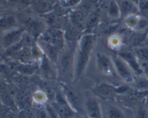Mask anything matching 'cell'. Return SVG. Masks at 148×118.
I'll return each mask as SVG.
<instances>
[{"instance_id":"1","label":"cell","mask_w":148,"mask_h":118,"mask_svg":"<svg viewBox=\"0 0 148 118\" xmlns=\"http://www.w3.org/2000/svg\"><path fill=\"white\" fill-rule=\"evenodd\" d=\"M98 40V36L95 33H85L77 43L74 66L75 80L79 79L86 71L97 47Z\"/></svg>"},{"instance_id":"2","label":"cell","mask_w":148,"mask_h":118,"mask_svg":"<svg viewBox=\"0 0 148 118\" xmlns=\"http://www.w3.org/2000/svg\"><path fill=\"white\" fill-rule=\"evenodd\" d=\"M36 42L44 55L56 65L59 55L66 43L63 29L54 28H48Z\"/></svg>"},{"instance_id":"3","label":"cell","mask_w":148,"mask_h":118,"mask_svg":"<svg viewBox=\"0 0 148 118\" xmlns=\"http://www.w3.org/2000/svg\"><path fill=\"white\" fill-rule=\"evenodd\" d=\"M17 17L20 26H23L25 31L31 35L36 41L49 28L43 17L33 11L29 14L17 15Z\"/></svg>"},{"instance_id":"4","label":"cell","mask_w":148,"mask_h":118,"mask_svg":"<svg viewBox=\"0 0 148 118\" xmlns=\"http://www.w3.org/2000/svg\"><path fill=\"white\" fill-rule=\"evenodd\" d=\"M77 43H68L59 55L56 62L58 74L62 76H71L74 79V66H75V55Z\"/></svg>"},{"instance_id":"5","label":"cell","mask_w":148,"mask_h":118,"mask_svg":"<svg viewBox=\"0 0 148 118\" xmlns=\"http://www.w3.org/2000/svg\"><path fill=\"white\" fill-rule=\"evenodd\" d=\"M94 56L95 67L100 74L106 78H119L116 70L113 55L105 51L103 52L101 50H97L94 52Z\"/></svg>"},{"instance_id":"6","label":"cell","mask_w":148,"mask_h":118,"mask_svg":"<svg viewBox=\"0 0 148 118\" xmlns=\"http://www.w3.org/2000/svg\"><path fill=\"white\" fill-rule=\"evenodd\" d=\"M113 59L115 65L116 70L120 79L125 83L131 86L134 82L136 76L134 72L129 66L128 64L117 54L113 55Z\"/></svg>"},{"instance_id":"7","label":"cell","mask_w":148,"mask_h":118,"mask_svg":"<svg viewBox=\"0 0 148 118\" xmlns=\"http://www.w3.org/2000/svg\"><path fill=\"white\" fill-rule=\"evenodd\" d=\"M25 30L23 26H20L17 28L7 30L1 33V47L4 51L11 46L17 44L23 39Z\"/></svg>"},{"instance_id":"8","label":"cell","mask_w":148,"mask_h":118,"mask_svg":"<svg viewBox=\"0 0 148 118\" xmlns=\"http://www.w3.org/2000/svg\"><path fill=\"white\" fill-rule=\"evenodd\" d=\"M92 94L104 101H111L119 96L117 86L106 82L100 83L92 89Z\"/></svg>"},{"instance_id":"9","label":"cell","mask_w":148,"mask_h":118,"mask_svg":"<svg viewBox=\"0 0 148 118\" xmlns=\"http://www.w3.org/2000/svg\"><path fill=\"white\" fill-rule=\"evenodd\" d=\"M116 54L128 64L129 66L131 68V69L132 70L136 75L144 74L140 62L132 48L129 47L126 45Z\"/></svg>"},{"instance_id":"10","label":"cell","mask_w":148,"mask_h":118,"mask_svg":"<svg viewBox=\"0 0 148 118\" xmlns=\"http://www.w3.org/2000/svg\"><path fill=\"white\" fill-rule=\"evenodd\" d=\"M99 100L93 94L85 99L83 107L88 118H103L101 103Z\"/></svg>"},{"instance_id":"11","label":"cell","mask_w":148,"mask_h":118,"mask_svg":"<svg viewBox=\"0 0 148 118\" xmlns=\"http://www.w3.org/2000/svg\"><path fill=\"white\" fill-rule=\"evenodd\" d=\"M99 7L110 20L121 19L120 9L116 0H101Z\"/></svg>"},{"instance_id":"12","label":"cell","mask_w":148,"mask_h":118,"mask_svg":"<svg viewBox=\"0 0 148 118\" xmlns=\"http://www.w3.org/2000/svg\"><path fill=\"white\" fill-rule=\"evenodd\" d=\"M120 9L121 19H124L132 14H138L140 10L138 2L134 0H117Z\"/></svg>"},{"instance_id":"13","label":"cell","mask_w":148,"mask_h":118,"mask_svg":"<svg viewBox=\"0 0 148 118\" xmlns=\"http://www.w3.org/2000/svg\"><path fill=\"white\" fill-rule=\"evenodd\" d=\"M56 4L50 0H31L30 9L36 14L43 16L53 11Z\"/></svg>"},{"instance_id":"14","label":"cell","mask_w":148,"mask_h":118,"mask_svg":"<svg viewBox=\"0 0 148 118\" xmlns=\"http://www.w3.org/2000/svg\"><path fill=\"white\" fill-rule=\"evenodd\" d=\"M101 107L103 118H127L124 110L119 106L111 103V101H103Z\"/></svg>"},{"instance_id":"15","label":"cell","mask_w":148,"mask_h":118,"mask_svg":"<svg viewBox=\"0 0 148 118\" xmlns=\"http://www.w3.org/2000/svg\"><path fill=\"white\" fill-rule=\"evenodd\" d=\"M88 14L78 7L72 9L68 13L69 23L85 31Z\"/></svg>"},{"instance_id":"16","label":"cell","mask_w":148,"mask_h":118,"mask_svg":"<svg viewBox=\"0 0 148 118\" xmlns=\"http://www.w3.org/2000/svg\"><path fill=\"white\" fill-rule=\"evenodd\" d=\"M101 10L98 6L90 12L87 16L85 33H95V30L98 28L101 20Z\"/></svg>"},{"instance_id":"17","label":"cell","mask_w":148,"mask_h":118,"mask_svg":"<svg viewBox=\"0 0 148 118\" xmlns=\"http://www.w3.org/2000/svg\"><path fill=\"white\" fill-rule=\"evenodd\" d=\"M20 26V22L17 15L8 12L1 13V18H0V28H1V33L11 30Z\"/></svg>"},{"instance_id":"18","label":"cell","mask_w":148,"mask_h":118,"mask_svg":"<svg viewBox=\"0 0 148 118\" xmlns=\"http://www.w3.org/2000/svg\"><path fill=\"white\" fill-rule=\"evenodd\" d=\"M62 92L64 95L65 99L67 101L68 104L70 105V107L75 110V112H78L80 110L81 104L80 99H79V95L77 93L72 89L70 87L64 85L62 86Z\"/></svg>"},{"instance_id":"19","label":"cell","mask_w":148,"mask_h":118,"mask_svg":"<svg viewBox=\"0 0 148 118\" xmlns=\"http://www.w3.org/2000/svg\"><path fill=\"white\" fill-rule=\"evenodd\" d=\"M64 31L65 39L68 43H77L79 39L85 34V31L83 30L73 26L69 22L65 27Z\"/></svg>"},{"instance_id":"20","label":"cell","mask_w":148,"mask_h":118,"mask_svg":"<svg viewBox=\"0 0 148 118\" xmlns=\"http://www.w3.org/2000/svg\"><path fill=\"white\" fill-rule=\"evenodd\" d=\"M38 65L40 69V73L44 75L45 78H47V79L53 78V77L56 75L53 65H56L51 61L46 55H43L41 59L38 62Z\"/></svg>"},{"instance_id":"21","label":"cell","mask_w":148,"mask_h":118,"mask_svg":"<svg viewBox=\"0 0 148 118\" xmlns=\"http://www.w3.org/2000/svg\"><path fill=\"white\" fill-rule=\"evenodd\" d=\"M1 104L3 105L9 107L14 111L17 110L14 99L9 90L7 83L3 82H1Z\"/></svg>"},{"instance_id":"22","label":"cell","mask_w":148,"mask_h":118,"mask_svg":"<svg viewBox=\"0 0 148 118\" xmlns=\"http://www.w3.org/2000/svg\"><path fill=\"white\" fill-rule=\"evenodd\" d=\"M107 46L110 50L118 53L124 46H126L124 39L119 33H112L110 34L107 39Z\"/></svg>"},{"instance_id":"23","label":"cell","mask_w":148,"mask_h":118,"mask_svg":"<svg viewBox=\"0 0 148 118\" xmlns=\"http://www.w3.org/2000/svg\"><path fill=\"white\" fill-rule=\"evenodd\" d=\"M131 86L137 91H148V78L145 74L136 75L134 82Z\"/></svg>"},{"instance_id":"24","label":"cell","mask_w":148,"mask_h":118,"mask_svg":"<svg viewBox=\"0 0 148 118\" xmlns=\"http://www.w3.org/2000/svg\"><path fill=\"white\" fill-rule=\"evenodd\" d=\"M132 49L139 62L148 63V44L146 43L142 46H137L133 48Z\"/></svg>"},{"instance_id":"25","label":"cell","mask_w":148,"mask_h":118,"mask_svg":"<svg viewBox=\"0 0 148 118\" xmlns=\"http://www.w3.org/2000/svg\"><path fill=\"white\" fill-rule=\"evenodd\" d=\"M49 97L42 89L34 91L32 96V100L36 105H45L48 101Z\"/></svg>"},{"instance_id":"26","label":"cell","mask_w":148,"mask_h":118,"mask_svg":"<svg viewBox=\"0 0 148 118\" xmlns=\"http://www.w3.org/2000/svg\"><path fill=\"white\" fill-rule=\"evenodd\" d=\"M8 5L17 10H25L30 7L31 0H7Z\"/></svg>"},{"instance_id":"27","label":"cell","mask_w":148,"mask_h":118,"mask_svg":"<svg viewBox=\"0 0 148 118\" xmlns=\"http://www.w3.org/2000/svg\"><path fill=\"white\" fill-rule=\"evenodd\" d=\"M141 16L140 14H132L123 19L124 25L127 29L130 30H135Z\"/></svg>"},{"instance_id":"28","label":"cell","mask_w":148,"mask_h":118,"mask_svg":"<svg viewBox=\"0 0 148 118\" xmlns=\"http://www.w3.org/2000/svg\"><path fill=\"white\" fill-rule=\"evenodd\" d=\"M36 118H50L45 108V105H36L34 108Z\"/></svg>"},{"instance_id":"29","label":"cell","mask_w":148,"mask_h":118,"mask_svg":"<svg viewBox=\"0 0 148 118\" xmlns=\"http://www.w3.org/2000/svg\"><path fill=\"white\" fill-rule=\"evenodd\" d=\"M82 0H66L65 1H59V3L63 7L70 10L78 7L79 4L82 2Z\"/></svg>"},{"instance_id":"30","label":"cell","mask_w":148,"mask_h":118,"mask_svg":"<svg viewBox=\"0 0 148 118\" xmlns=\"http://www.w3.org/2000/svg\"><path fill=\"white\" fill-rule=\"evenodd\" d=\"M1 118H18L14 113V110L3 105L1 110Z\"/></svg>"},{"instance_id":"31","label":"cell","mask_w":148,"mask_h":118,"mask_svg":"<svg viewBox=\"0 0 148 118\" xmlns=\"http://www.w3.org/2000/svg\"><path fill=\"white\" fill-rule=\"evenodd\" d=\"M20 118H36L34 109H31L30 107H25L23 110L20 111L19 114Z\"/></svg>"},{"instance_id":"32","label":"cell","mask_w":148,"mask_h":118,"mask_svg":"<svg viewBox=\"0 0 148 118\" xmlns=\"http://www.w3.org/2000/svg\"><path fill=\"white\" fill-rule=\"evenodd\" d=\"M135 118H148V110L144 104L138 106L136 112Z\"/></svg>"},{"instance_id":"33","label":"cell","mask_w":148,"mask_h":118,"mask_svg":"<svg viewBox=\"0 0 148 118\" xmlns=\"http://www.w3.org/2000/svg\"><path fill=\"white\" fill-rule=\"evenodd\" d=\"M45 108H46L50 118H60L56 110H55V108L51 104V103H46L45 104Z\"/></svg>"},{"instance_id":"34","label":"cell","mask_w":148,"mask_h":118,"mask_svg":"<svg viewBox=\"0 0 148 118\" xmlns=\"http://www.w3.org/2000/svg\"><path fill=\"white\" fill-rule=\"evenodd\" d=\"M138 5L140 11L148 10V0H138Z\"/></svg>"},{"instance_id":"35","label":"cell","mask_w":148,"mask_h":118,"mask_svg":"<svg viewBox=\"0 0 148 118\" xmlns=\"http://www.w3.org/2000/svg\"><path fill=\"white\" fill-rule=\"evenodd\" d=\"M144 105L145 106V107L147 108V110H148V96L145 99V102H144Z\"/></svg>"},{"instance_id":"36","label":"cell","mask_w":148,"mask_h":118,"mask_svg":"<svg viewBox=\"0 0 148 118\" xmlns=\"http://www.w3.org/2000/svg\"><path fill=\"white\" fill-rule=\"evenodd\" d=\"M73 118H81V117H79V116L76 115V116H75V117H74Z\"/></svg>"},{"instance_id":"37","label":"cell","mask_w":148,"mask_h":118,"mask_svg":"<svg viewBox=\"0 0 148 118\" xmlns=\"http://www.w3.org/2000/svg\"><path fill=\"white\" fill-rule=\"evenodd\" d=\"M66 1V0H59V1Z\"/></svg>"}]
</instances>
